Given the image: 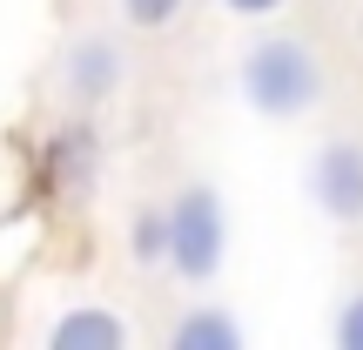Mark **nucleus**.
Instances as JSON below:
<instances>
[{
	"mask_svg": "<svg viewBox=\"0 0 363 350\" xmlns=\"http://www.w3.org/2000/svg\"><path fill=\"white\" fill-rule=\"evenodd\" d=\"M330 337H337V350H363V290H350L337 310V324H330Z\"/></svg>",
	"mask_w": 363,
	"mask_h": 350,
	"instance_id": "nucleus-9",
	"label": "nucleus"
},
{
	"mask_svg": "<svg viewBox=\"0 0 363 350\" xmlns=\"http://www.w3.org/2000/svg\"><path fill=\"white\" fill-rule=\"evenodd\" d=\"M115 7H121V21H128V27L155 34V27H169L175 13H182V0H115Z\"/></svg>",
	"mask_w": 363,
	"mask_h": 350,
	"instance_id": "nucleus-8",
	"label": "nucleus"
},
{
	"mask_svg": "<svg viewBox=\"0 0 363 350\" xmlns=\"http://www.w3.org/2000/svg\"><path fill=\"white\" fill-rule=\"evenodd\" d=\"M310 202L337 229H363V142L337 135L310 155Z\"/></svg>",
	"mask_w": 363,
	"mask_h": 350,
	"instance_id": "nucleus-3",
	"label": "nucleus"
},
{
	"mask_svg": "<svg viewBox=\"0 0 363 350\" xmlns=\"http://www.w3.org/2000/svg\"><path fill=\"white\" fill-rule=\"evenodd\" d=\"M162 270H175L182 283H216L222 263H229V209L208 182H189L169 209H162Z\"/></svg>",
	"mask_w": 363,
	"mask_h": 350,
	"instance_id": "nucleus-2",
	"label": "nucleus"
},
{
	"mask_svg": "<svg viewBox=\"0 0 363 350\" xmlns=\"http://www.w3.org/2000/svg\"><path fill=\"white\" fill-rule=\"evenodd\" d=\"M61 81H67V94H74L81 108L108 102V94L121 88V48H115L108 34H81L74 48H67V67H61Z\"/></svg>",
	"mask_w": 363,
	"mask_h": 350,
	"instance_id": "nucleus-4",
	"label": "nucleus"
},
{
	"mask_svg": "<svg viewBox=\"0 0 363 350\" xmlns=\"http://www.w3.org/2000/svg\"><path fill=\"white\" fill-rule=\"evenodd\" d=\"M229 13H242V21H269V13H283L289 0H222Z\"/></svg>",
	"mask_w": 363,
	"mask_h": 350,
	"instance_id": "nucleus-10",
	"label": "nucleus"
},
{
	"mask_svg": "<svg viewBox=\"0 0 363 350\" xmlns=\"http://www.w3.org/2000/svg\"><path fill=\"white\" fill-rule=\"evenodd\" d=\"M162 243H169L162 209H135V222H128V256L142 263V270H162Z\"/></svg>",
	"mask_w": 363,
	"mask_h": 350,
	"instance_id": "nucleus-7",
	"label": "nucleus"
},
{
	"mask_svg": "<svg viewBox=\"0 0 363 350\" xmlns=\"http://www.w3.org/2000/svg\"><path fill=\"white\" fill-rule=\"evenodd\" d=\"M242 344H249L242 317L216 310V303H195L169 324V350H242Z\"/></svg>",
	"mask_w": 363,
	"mask_h": 350,
	"instance_id": "nucleus-6",
	"label": "nucleus"
},
{
	"mask_svg": "<svg viewBox=\"0 0 363 350\" xmlns=\"http://www.w3.org/2000/svg\"><path fill=\"white\" fill-rule=\"evenodd\" d=\"M135 330H128V317H115V310H101V303H74V310H61L48 324V344L54 350H121Z\"/></svg>",
	"mask_w": 363,
	"mask_h": 350,
	"instance_id": "nucleus-5",
	"label": "nucleus"
},
{
	"mask_svg": "<svg viewBox=\"0 0 363 350\" xmlns=\"http://www.w3.org/2000/svg\"><path fill=\"white\" fill-rule=\"evenodd\" d=\"M323 54L303 34H256L235 61V88L262 121H303L323 102Z\"/></svg>",
	"mask_w": 363,
	"mask_h": 350,
	"instance_id": "nucleus-1",
	"label": "nucleus"
}]
</instances>
